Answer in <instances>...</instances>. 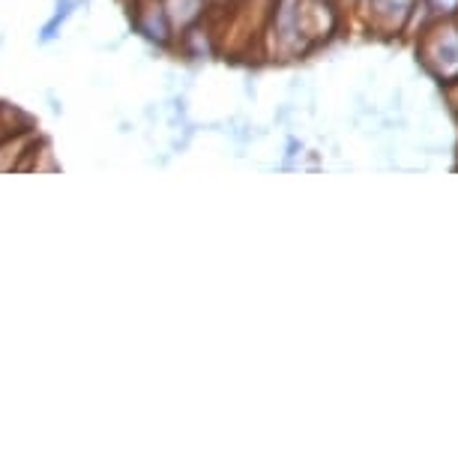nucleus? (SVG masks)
<instances>
[{
    "label": "nucleus",
    "instance_id": "obj_5",
    "mask_svg": "<svg viewBox=\"0 0 458 458\" xmlns=\"http://www.w3.org/2000/svg\"><path fill=\"white\" fill-rule=\"evenodd\" d=\"M81 0H57V13H55V19H51L46 28H42V42H48V39H55L57 37V24H64L69 15L75 13V6H79Z\"/></svg>",
    "mask_w": 458,
    "mask_h": 458
},
{
    "label": "nucleus",
    "instance_id": "obj_6",
    "mask_svg": "<svg viewBox=\"0 0 458 458\" xmlns=\"http://www.w3.org/2000/svg\"><path fill=\"white\" fill-rule=\"evenodd\" d=\"M431 6H435V13L440 15H455L458 13V0H428Z\"/></svg>",
    "mask_w": 458,
    "mask_h": 458
},
{
    "label": "nucleus",
    "instance_id": "obj_3",
    "mask_svg": "<svg viewBox=\"0 0 458 458\" xmlns=\"http://www.w3.org/2000/svg\"><path fill=\"white\" fill-rule=\"evenodd\" d=\"M417 0H366L369 28L377 33H399L413 15Z\"/></svg>",
    "mask_w": 458,
    "mask_h": 458
},
{
    "label": "nucleus",
    "instance_id": "obj_4",
    "mask_svg": "<svg viewBox=\"0 0 458 458\" xmlns=\"http://www.w3.org/2000/svg\"><path fill=\"white\" fill-rule=\"evenodd\" d=\"M162 6H165L168 21L177 37L186 33L189 28H195V24H201L207 19V13H210L207 0H162Z\"/></svg>",
    "mask_w": 458,
    "mask_h": 458
},
{
    "label": "nucleus",
    "instance_id": "obj_7",
    "mask_svg": "<svg viewBox=\"0 0 458 458\" xmlns=\"http://www.w3.org/2000/svg\"><path fill=\"white\" fill-rule=\"evenodd\" d=\"M210 4V10H216V6H222V4H228V0H207Z\"/></svg>",
    "mask_w": 458,
    "mask_h": 458
},
{
    "label": "nucleus",
    "instance_id": "obj_2",
    "mask_svg": "<svg viewBox=\"0 0 458 458\" xmlns=\"http://www.w3.org/2000/svg\"><path fill=\"white\" fill-rule=\"evenodd\" d=\"M132 24H135L138 37L147 39L150 46H157V48H174L177 46V33H174V28H171L162 0H135Z\"/></svg>",
    "mask_w": 458,
    "mask_h": 458
},
{
    "label": "nucleus",
    "instance_id": "obj_1",
    "mask_svg": "<svg viewBox=\"0 0 458 458\" xmlns=\"http://www.w3.org/2000/svg\"><path fill=\"white\" fill-rule=\"evenodd\" d=\"M420 60L437 81H458V28L453 21H437L420 42Z\"/></svg>",
    "mask_w": 458,
    "mask_h": 458
},
{
    "label": "nucleus",
    "instance_id": "obj_8",
    "mask_svg": "<svg viewBox=\"0 0 458 458\" xmlns=\"http://www.w3.org/2000/svg\"><path fill=\"white\" fill-rule=\"evenodd\" d=\"M335 4H344V0H335ZM348 4H353V0H348Z\"/></svg>",
    "mask_w": 458,
    "mask_h": 458
}]
</instances>
